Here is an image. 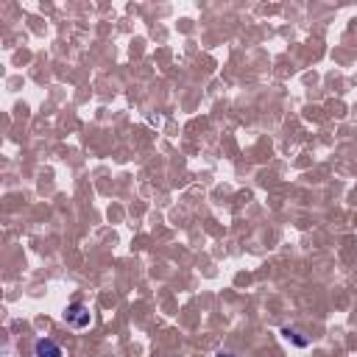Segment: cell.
Masks as SVG:
<instances>
[{
	"label": "cell",
	"mask_w": 357,
	"mask_h": 357,
	"mask_svg": "<svg viewBox=\"0 0 357 357\" xmlns=\"http://www.w3.org/2000/svg\"><path fill=\"white\" fill-rule=\"evenodd\" d=\"M64 324H67L70 329H86V326L92 324V312H89V307L81 304V301L67 304V310H64Z\"/></svg>",
	"instance_id": "cell-1"
},
{
	"label": "cell",
	"mask_w": 357,
	"mask_h": 357,
	"mask_svg": "<svg viewBox=\"0 0 357 357\" xmlns=\"http://www.w3.org/2000/svg\"><path fill=\"white\" fill-rule=\"evenodd\" d=\"M33 357H64V354H61V346H59L56 340L39 337V340L33 343Z\"/></svg>",
	"instance_id": "cell-2"
},
{
	"label": "cell",
	"mask_w": 357,
	"mask_h": 357,
	"mask_svg": "<svg viewBox=\"0 0 357 357\" xmlns=\"http://www.w3.org/2000/svg\"><path fill=\"white\" fill-rule=\"evenodd\" d=\"M282 335H284V340H287V343H296L298 349H304V346L310 343L307 337H301V332H298V329H290V326H284V329H282Z\"/></svg>",
	"instance_id": "cell-3"
},
{
	"label": "cell",
	"mask_w": 357,
	"mask_h": 357,
	"mask_svg": "<svg viewBox=\"0 0 357 357\" xmlns=\"http://www.w3.org/2000/svg\"><path fill=\"white\" fill-rule=\"evenodd\" d=\"M215 357H237V354H231V351H223V349H220V351H218Z\"/></svg>",
	"instance_id": "cell-4"
}]
</instances>
